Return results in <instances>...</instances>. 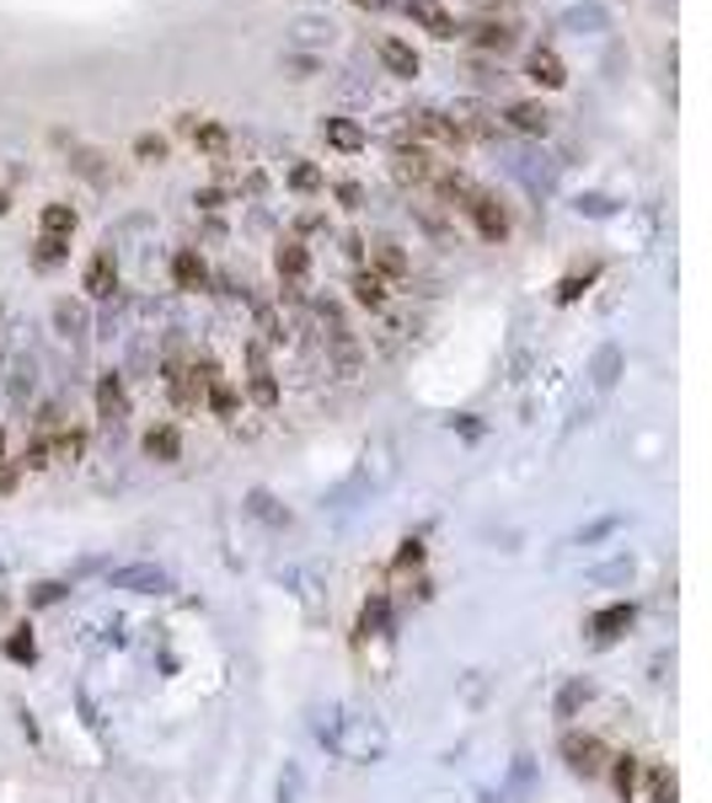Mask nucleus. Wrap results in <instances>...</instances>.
<instances>
[{"label":"nucleus","mask_w":712,"mask_h":803,"mask_svg":"<svg viewBox=\"0 0 712 803\" xmlns=\"http://www.w3.org/2000/svg\"><path fill=\"white\" fill-rule=\"evenodd\" d=\"M402 134L408 140H419L429 145L434 156H445V151H461V129L450 123V113H440V108H413V113H402Z\"/></svg>","instance_id":"1"},{"label":"nucleus","mask_w":712,"mask_h":803,"mask_svg":"<svg viewBox=\"0 0 712 803\" xmlns=\"http://www.w3.org/2000/svg\"><path fill=\"white\" fill-rule=\"evenodd\" d=\"M440 166H445V156H434V151L419 145V140H408V134L391 140V177H397L402 188H429Z\"/></svg>","instance_id":"2"},{"label":"nucleus","mask_w":712,"mask_h":803,"mask_svg":"<svg viewBox=\"0 0 712 803\" xmlns=\"http://www.w3.org/2000/svg\"><path fill=\"white\" fill-rule=\"evenodd\" d=\"M466 220L477 226V237H482V241H503L509 231H514L509 204H503L499 194H488V188H477V194H471V204H466Z\"/></svg>","instance_id":"3"},{"label":"nucleus","mask_w":712,"mask_h":803,"mask_svg":"<svg viewBox=\"0 0 712 803\" xmlns=\"http://www.w3.org/2000/svg\"><path fill=\"white\" fill-rule=\"evenodd\" d=\"M450 123L461 129V140H499V108H488V102H477V97H461V102H450Z\"/></svg>","instance_id":"4"},{"label":"nucleus","mask_w":712,"mask_h":803,"mask_svg":"<svg viewBox=\"0 0 712 803\" xmlns=\"http://www.w3.org/2000/svg\"><path fill=\"white\" fill-rule=\"evenodd\" d=\"M563 761H568L574 777H600L611 766V750L594 734H563Z\"/></svg>","instance_id":"5"},{"label":"nucleus","mask_w":712,"mask_h":803,"mask_svg":"<svg viewBox=\"0 0 712 803\" xmlns=\"http://www.w3.org/2000/svg\"><path fill=\"white\" fill-rule=\"evenodd\" d=\"M247 364H252V375H247L252 402H257L263 413H274V407H279V381H274V364L263 354V343H247Z\"/></svg>","instance_id":"6"},{"label":"nucleus","mask_w":712,"mask_h":803,"mask_svg":"<svg viewBox=\"0 0 712 803\" xmlns=\"http://www.w3.org/2000/svg\"><path fill=\"white\" fill-rule=\"evenodd\" d=\"M81 289L91 300H108L113 289H119V257H113V246H102V252H91V263H86V279Z\"/></svg>","instance_id":"7"},{"label":"nucleus","mask_w":712,"mask_h":803,"mask_svg":"<svg viewBox=\"0 0 712 803\" xmlns=\"http://www.w3.org/2000/svg\"><path fill=\"white\" fill-rule=\"evenodd\" d=\"M167 386H171L177 413H193V407H199V381H193V364L182 360V349H171L167 354Z\"/></svg>","instance_id":"8"},{"label":"nucleus","mask_w":712,"mask_h":803,"mask_svg":"<svg viewBox=\"0 0 712 803\" xmlns=\"http://www.w3.org/2000/svg\"><path fill=\"white\" fill-rule=\"evenodd\" d=\"M97 418H102L108 429H113V424H124V418H129V392H124V381H119L113 370H108V375L97 381Z\"/></svg>","instance_id":"9"},{"label":"nucleus","mask_w":712,"mask_h":803,"mask_svg":"<svg viewBox=\"0 0 712 803\" xmlns=\"http://www.w3.org/2000/svg\"><path fill=\"white\" fill-rule=\"evenodd\" d=\"M274 268H279V284H305V274H311V252H305V241H300V237L279 241Z\"/></svg>","instance_id":"10"},{"label":"nucleus","mask_w":712,"mask_h":803,"mask_svg":"<svg viewBox=\"0 0 712 803\" xmlns=\"http://www.w3.org/2000/svg\"><path fill=\"white\" fill-rule=\"evenodd\" d=\"M322 140L343 151V156H359L365 145H370V134H365V123L359 119H322Z\"/></svg>","instance_id":"11"},{"label":"nucleus","mask_w":712,"mask_h":803,"mask_svg":"<svg viewBox=\"0 0 712 803\" xmlns=\"http://www.w3.org/2000/svg\"><path fill=\"white\" fill-rule=\"evenodd\" d=\"M370 274H380L386 284H397V279L413 274V263H408V252H402L397 241H370Z\"/></svg>","instance_id":"12"},{"label":"nucleus","mask_w":712,"mask_h":803,"mask_svg":"<svg viewBox=\"0 0 712 803\" xmlns=\"http://www.w3.org/2000/svg\"><path fill=\"white\" fill-rule=\"evenodd\" d=\"M376 48H380V65H386V70H391L397 80H413V76L423 70V59H419V48H413V43H402V38H380Z\"/></svg>","instance_id":"13"},{"label":"nucleus","mask_w":712,"mask_h":803,"mask_svg":"<svg viewBox=\"0 0 712 803\" xmlns=\"http://www.w3.org/2000/svg\"><path fill=\"white\" fill-rule=\"evenodd\" d=\"M632 622H637V605H632V601H616V605H605V610H594L589 632H594L600 642H611V638H622Z\"/></svg>","instance_id":"14"},{"label":"nucleus","mask_w":712,"mask_h":803,"mask_svg":"<svg viewBox=\"0 0 712 803\" xmlns=\"http://www.w3.org/2000/svg\"><path fill=\"white\" fill-rule=\"evenodd\" d=\"M525 76L546 86V91H557V86H568V70H563V59H557V48H531V59H525Z\"/></svg>","instance_id":"15"},{"label":"nucleus","mask_w":712,"mask_h":803,"mask_svg":"<svg viewBox=\"0 0 712 803\" xmlns=\"http://www.w3.org/2000/svg\"><path fill=\"white\" fill-rule=\"evenodd\" d=\"M402 6H408V16H419L434 38H456V33H461V28H456V16H450L440 0H402Z\"/></svg>","instance_id":"16"},{"label":"nucleus","mask_w":712,"mask_h":803,"mask_svg":"<svg viewBox=\"0 0 712 803\" xmlns=\"http://www.w3.org/2000/svg\"><path fill=\"white\" fill-rule=\"evenodd\" d=\"M193 151H204L210 161H225L231 156V129L225 123H214V119H193Z\"/></svg>","instance_id":"17"},{"label":"nucleus","mask_w":712,"mask_h":803,"mask_svg":"<svg viewBox=\"0 0 712 803\" xmlns=\"http://www.w3.org/2000/svg\"><path fill=\"white\" fill-rule=\"evenodd\" d=\"M171 284H177V289H204V284H210V268H204V257H199L193 246H182V252L171 257Z\"/></svg>","instance_id":"18"},{"label":"nucleus","mask_w":712,"mask_h":803,"mask_svg":"<svg viewBox=\"0 0 712 803\" xmlns=\"http://www.w3.org/2000/svg\"><path fill=\"white\" fill-rule=\"evenodd\" d=\"M637 777H643V756H632V750L611 756V788H616V799L622 803L637 799Z\"/></svg>","instance_id":"19"},{"label":"nucleus","mask_w":712,"mask_h":803,"mask_svg":"<svg viewBox=\"0 0 712 803\" xmlns=\"http://www.w3.org/2000/svg\"><path fill=\"white\" fill-rule=\"evenodd\" d=\"M145 455L151 461H182V435H177V424H156V429H145Z\"/></svg>","instance_id":"20"},{"label":"nucleus","mask_w":712,"mask_h":803,"mask_svg":"<svg viewBox=\"0 0 712 803\" xmlns=\"http://www.w3.org/2000/svg\"><path fill=\"white\" fill-rule=\"evenodd\" d=\"M348 289H354V300H359V306L380 311V306H386V289H391V284L380 279V274H370V268L359 263V268H354V279H348Z\"/></svg>","instance_id":"21"},{"label":"nucleus","mask_w":712,"mask_h":803,"mask_svg":"<svg viewBox=\"0 0 712 803\" xmlns=\"http://www.w3.org/2000/svg\"><path fill=\"white\" fill-rule=\"evenodd\" d=\"M38 226H43V237L70 241V237H76V209H70V204H43Z\"/></svg>","instance_id":"22"},{"label":"nucleus","mask_w":712,"mask_h":803,"mask_svg":"<svg viewBox=\"0 0 712 803\" xmlns=\"http://www.w3.org/2000/svg\"><path fill=\"white\" fill-rule=\"evenodd\" d=\"M48 455H54V461H65V466H76V461L86 455V435H81V429H65V424H59V429L48 435Z\"/></svg>","instance_id":"23"},{"label":"nucleus","mask_w":712,"mask_h":803,"mask_svg":"<svg viewBox=\"0 0 712 803\" xmlns=\"http://www.w3.org/2000/svg\"><path fill=\"white\" fill-rule=\"evenodd\" d=\"M509 123H514L520 134H546V129H552V113H546L542 102H509Z\"/></svg>","instance_id":"24"},{"label":"nucleus","mask_w":712,"mask_h":803,"mask_svg":"<svg viewBox=\"0 0 712 803\" xmlns=\"http://www.w3.org/2000/svg\"><path fill=\"white\" fill-rule=\"evenodd\" d=\"M471 43L488 48V54H509V48H514V28H503V22H477V28H471Z\"/></svg>","instance_id":"25"},{"label":"nucleus","mask_w":712,"mask_h":803,"mask_svg":"<svg viewBox=\"0 0 712 803\" xmlns=\"http://www.w3.org/2000/svg\"><path fill=\"white\" fill-rule=\"evenodd\" d=\"M290 188H294V194H322V188H327V177H322V166H316V161H294V166H290Z\"/></svg>","instance_id":"26"},{"label":"nucleus","mask_w":712,"mask_h":803,"mask_svg":"<svg viewBox=\"0 0 712 803\" xmlns=\"http://www.w3.org/2000/svg\"><path fill=\"white\" fill-rule=\"evenodd\" d=\"M648 771V803H675V771L670 766H643Z\"/></svg>","instance_id":"27"},{"label":"nucleus","mask_w":712,"mask_h":803,"mask_svg":"<svg viewBox=\"0 0 712 803\" xmlns=\"http://www.w3.org/2000/svg\"><path fill=\"white\" fill-rule=\"evenodd\" d=\"M257 332L268 338V343H285L290 332H285V321H279V311L268 306V300H257Z\"/></svg>","instance_id":"28"},{"label":"nucleus","mask_w":712,"mask_h":803,"mask_svg":"<svg viewBox=\"0 0 712 803\" xmlns=\"http://www.w3.org/2000/svg\"><path fill=\"white\" fill-rule=\"evenodd\" d=\"M589 284H594V268H585V274H568V279L557 284V306H574V300H585Z\"/></svg>","instance_id":"29"},{"label":"nucleus","mask_w":712,"mask_h":803,"mask_svg":"<svg viewBox=\"0 0 712 803\" xmlns=\"http://www.w3.org/2000/svg\"><path fill=\"white\" fill-rule=\"evenodd\" d=\"M16 466H22V472H43V466H54V455H48V435H38V440L27 444V450L16 455Z\"/></svg>","instance_id":"30"},{"label":"nucleus","mask_w":712,"mask_h":803,"mask_svg":"<svg viewBox=\"0 0 712 803\" xmlns=\"http://www.w3.org/2000/svg\"><path fill=\"white\" fill-rule=\"evenodd\" d=\"M167 134H134V161H167Z\"/></svg>","instance_id":"31"},{"label":"nucleus","mask_w":712,"mask_h":803,"mask_svg":"<svg viewBox=\"0 0 712 803\" xmlns=\"http://www.w3.org/2000/svg\"><path fill=\"white\" fill-rule=\"evenodd\" d=\"M579 702H589V685H568L563 696H557V718H574V707Z\"/></svg>","instance_id":"32"},{"label":"nucleus","mask_w":712,"mask_h":803,"mask_svg":"<svg viewBox=\"0 0 712 803\" xmlns=\"http://www.w3.org/2000/svg\"><path fill=\"white\" fill-rule=\"evenodd\" d=\"M65 252H70V241H54V237H43V241H38V263H43V268H54V263H59Z\"/></svg>","instance_id":"33"},{"label":"nucleus","mask_w":712,"mask_h":803,"mask_svg":"<svg viewBox=\"0 0 712 803\" xmlns=\"http://www.w3.org/2000/svg\"><path fill=\"white\" fill-rule=\"evenodd\" d=\"M616 349H605V354H600V386H611V381H616Z\"/></svg>","instance_id":"34"},{"label":"nucleus","mask_w":712,"mask_h":803,"mask_svg":"<svg viewBox=\"0 0 712 803\" xmlns=\"http://www.w3.org/2000/svg\"><path fill=\"white\" fill-rule=\"evenodd\" d=\"M16 477H22V466H16V461H0V493H11Z\"/></svg>","instance_id":"35"},{"label":"nucleus","mask_w":712,"mask_h":803,"mask_svg":"<svg viewBox=\"0 0 712 803\" xmlns=\"http://www.w3.org/2000/svg\"><path fill=\"white\" fill-rule=\"evenodd\" d=\"M337 199L348 204V209H359V204H365V188H359V183H343V188H337Z\"/></svg>","instance_id":"36"},{"label":"nucleus","mask_w":712,"mask_h":803,"mask_svg":"<svg viewBox=\"0 0 712 803\" xmlns=\"http://www.w3.org/2000/svg\"><path fill=\"white\" fill-rule=\"evenodd\" d=\"M419 558H423V547H419V541H402V552H397V568H413Z\"/></svg>","instance_id":"37"},{"label":"nucleus","mask_w":712,"mask_h":803,"mask_svg":"<svg viewBox=\"0 0 712 803\" xmlns=\"http://www.w3.org/2000/svg\"><path fill=\"white\" fill-rule=\"evenodd\" d=\"M199 204H204V209H220V204H225V194H220V188H204V194H199Z\"/></svg>","instance_id":"38"},{"label":"nucleus","mask_w":712,"mask_h":803,"mask_svg":"<svg viewBox=\"0 0 712 803\" xmlns=\"http://www.w3.org/2000/svg\"><path fill=\"white\" fill-rule=\"evenodd\" d=\"M354 6H376V11H380V6H386V0H354Z\"/></svg>","instance_id":"39"},{"label":"nucleus","mask_w":712,"mask_h":803,"mask_svg":"<svg viewBox=\"0 0 712 803\" xmlns=\"http://www.w3.org/2000/svg\"><path fill=\"white\" fill-rule=\"evenodd\" d=\"M5 209H11V199H5V194H0V215H5Z\"/></svg>","instance_id":"40"}]
</instances>
